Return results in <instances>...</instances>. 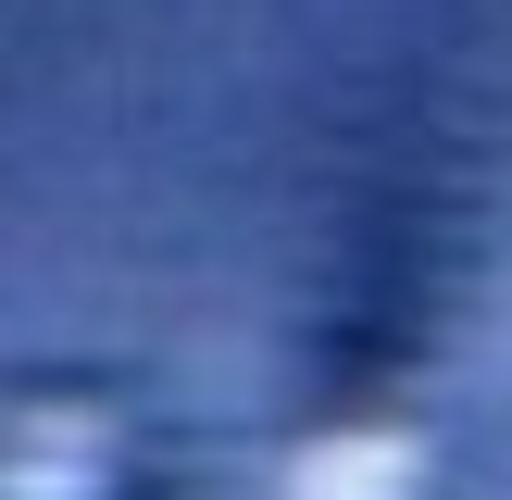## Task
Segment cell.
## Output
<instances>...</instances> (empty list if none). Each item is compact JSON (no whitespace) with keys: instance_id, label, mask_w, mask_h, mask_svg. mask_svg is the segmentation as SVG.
<instances>
[{"instance_id":"1","label":"cell","mask_w":512,"mask_h":500,"mask_svg":"<svg viewBox=\"0 0 512 500\" xmlns=\"http://www.w3.org/2000/svg\"><path fill=\"white\" fill-rule=\"evenodd\" d=\"M288 500H400V450H388V438H338Z\"/></svg>"}]
</instances>
